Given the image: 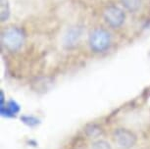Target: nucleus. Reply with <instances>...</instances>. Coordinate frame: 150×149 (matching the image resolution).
Wrapping results in <instances>:
<instances>
[{
	"mask_svg": "<svg viewBox=\"0 0 150 149\" xmlns=\"http://www.w3.org/2000/svg\"><path fill=\"white\" fill-rule=\"evenodd\" d=\"M122 3L126 9H128L131 12H135L139 9L140 7V3H141V0H121Z\"/></svg>",
	"mask_w": 150,
	"mask_h": 149,
	"instance_id": "6",
	"label": "nucleus"
},
{
	"mask_svg": "<svg viewBox=\"0 0 150 149\" xmlns=\"http://www.w3.org/2000/svg\"><path fill=\"white\" fill-rule=\"evenodd\" d=\"M104 19L112 28H119L125 22V14L119 7L111 5L106 8L104 12Z\"/></svg>",
	"mask_w": 150,
	"mask_h": 149,
	"instance_id": "3",
	"label": "nucleus"
},
{
	"mask_svg": "<svg viewBox=\"0 0 150 149\" xmlns=\"http://www.w3.org/2000/svg\"><path fill=\"white\" fill-rule=\"evenodd\" d=\"M92 149H111L109 144L104 140H99V141L95 142L92 146Z\"/></svg>",
	"mask_w": 150,
	"mask_h": 149,
	"instance_id": "8",
	"label": "nucleus"
},
{
	"mask_svg": "<svg viewBox=\"0 0 150 149\" xmlns=\"http://www.w3.org/2000/svg\"><path fill=\"white\" fill-rule=\"evenodd\" d=\"M10 10H9V5H8L7 0H1V21L4 22L6 21L9 17Z\"/></svg>",
	"mask_w": 150,
	"mask_h": 149,
	"instance_id": "7",
	"label": "nucleus"
},
{
	"mask_svg": "<svg viewBox=\"0 0 150 149\" xmlns=\"http://www.w3.org/2000/svg\"><path fill=\"white\" fill-rule=\"evenodd\" d=\"M115 140L119 146L123 148H129L134 144L137 138L131 131L119 129L115 133Z\"/></svg>",
	"mask_w": 150,
	"mask_h": 149,
	"instance_id": "4",
	"label": "nucleus"
},
{
	"mask_svg": "<svg viewBox=\"0 0 150 149\" xmlns=\"http://www.w3.org/2000/svg\"><path fill=\"white\" fill-rule=\"evenodd\" d=\"M25 40V35L19 28L10 27L2 32L1 42L5 48L10 51H16L21 48Z\"/></svg>",
	"mask_w": 150,
	"mask_h": 149,
	"instance_id": "1",
	"label": "nucleus"
},
{
	"mask_svg": "<svg viewBox=\"0 0 150 149\" xmlns=\"http://www.w3.org/2000/svg\"><path fill=\"white\" fill-rule=\"evenodd\" d=\"M81 30L80 28H73L70 30H68L66 36H65V45L68 47H71L75 45L76 42H78L79 38L81 36Z\"/></svg>",
	"mask_w": 150,
	"mask_h": 149,
	"instance_id": "5",
	"label": "nucleus"
},
{
	"mask_svg": "<svg viewBox=\"0 0 150 149\" xmlns=\"http://www.w3.org/2000/svg\"><path fill=\"white\" fill-rule=\"evenodd\" d=\"M111 43V37L107 30L95 29L89 35V45L94 52L100 53L106 51Z\"/></svg>",
	"mask_w": 150,
	"mask_h": 149,
	"instance_id": "2",
	"label": "nucleus"
}]
</instances>
